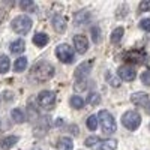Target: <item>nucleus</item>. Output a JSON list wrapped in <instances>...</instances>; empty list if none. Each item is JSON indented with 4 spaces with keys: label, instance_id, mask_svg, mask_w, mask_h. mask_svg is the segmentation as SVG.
I'll return each mask as SVG.
<instances>
[{
    "label": "nucleus",
    "instance_id": "f257e3e1",
    "mask_svg": "<svg viewBox=\"0 0 150 150\" xmlns=\"http://www.w3.org/2000/svg\"><path fill=\"white\" fill-rule=\"evenodd\" d=\"M30 75L36 81H41V83L48 81V80H51L53 75H54V66L50 65L48 62H38V63L32 68Z\"/></svg>",
    "mask_w": 150,
    "mask_h": 150
},
{
    "label": "nucleus",
    "instance_id": "f03ea898",
    "mask_svg": "<svg viewBox=\"0 0 150 150\" xmlns=\"http://www.w3.org/2000/svg\"><path fill=\"white\" fill-rule=\"evenodd\" d=\"M98 123L101 125V128L105 134H114L117 131V125L116 120L112 117L111 112H108L107 110H101L98 114Z\"/></svg>",
    "mask_w": 150,
    "mask_h": 150
},
{
    "label": "nucleus",
    "instance_id": "7ed1b4c3",
    "mask_svg": "<svg viewBox=\"0 0 150 150\" xmlns=\"http://www.w3.org/2000/svg\"><path fill=\"white\" fill-rule=\"evenodd\" d=\"M11 27L18 35H26L32 29V20L27 15H18V17H15L14 20H12Z\"/></svg>",
    "mask_w": 150,
    "mask_h": 150
},
{
    "label": "nucleus",
    "instance_id": "20e7f679",
    "mask_svg": "<svg viewBox=\"0 0 150 150\" xmlns=\"http://www.w3.org/2000/svg\"><path fill=\"white\" fill-rule=\"evenodd\" d=\"M122 125L129 131H135V129H138L140 125H141V116L137 111L129 110L122 116Z\"/></svg>",
    "mask_w": 150,
    "mask_h": 150
},
{
    "label": "nucleus",
    "instance_id": "39448f33",
    "mask_svg": "<svg viewBox=\"0 0 150 150\" xmlns=\"http://www.w3.org/2000/svg\"><path fill=\"white\" fill-rule=\"evenodd\" d=\"M38 104L44 110H53L56 105V93L51 90H44L38 95Z\"/></svg>",
    "mask_w": 150,
    "mask_h": 150
},
{
    "label": "nucleus",
    "instance_id": "423d86ee",
    "mask_svg": "<svg viewBox=\"0 0 150 150\" xmlns=\"http://www.w3.org/2000/svg\"><path fill=\"white\" fill-rule=\"evenodd\" d=\"M56 56L63 63H72L74 62V50L68 44H59L56 47Z\"/></svg>",
    "mask_w": 150,
    "mask_h": 150
},
{
    "label": "nucleus",
    "instance_id": "0eeeda50",
    "mask_svg": "<svg viewBox=\"0 0 150 150\" xmlns=\"http://www.w3.org/2000/svg\"><path fill=\"white\" fill-rule=\"evenodd\" d=\"M123 59L129 62V63H135V65H140L143 62H146L147 59V54L141 50H131V51H126L123 54Z\"/></svg>",
    "mask_w": 150,
    "mask_h": 150
},
{
    "label": "nucleus",
    "instance_id": "6e6552de",
    "mask_svg": "<svg viewBox=\"0 0 150 150\" xmlns=\"http://www.w3.org/2000/svg\"><path fill=\"white\" fill-rule=\"evenodd\" d=\"M117 75H119V78H122V80H125V81H134L135 77H137V72L134 71L132 66L125 65V66H120V68H119Z\"/></svg>",
    "mask_w": 150,
    "mask_h": 150
},
{
    "label": "nucleus",
    "instance_id": "1a4fd4ad",
    "mask_svg": "<svg viewBox=\"0 0 150 150\" xmlns=\"http://www.w3.org/2000/svg\"><path fill=\"white\" fill-rule=\"evenodd\" d=\"M74 47L77 48V51L80 54H84L87 50H89V41L84 35H77L74 36Z\"/></svg>",
    "mask_w": 150,
    "mask_h": 150
},
{
    "label": "nucleus",
    "instance_id": "9d476101",
    "mask_svg": "<svg viewBox=\"0 0 150 150\" xmlns=\"http://www.w3.org/2000/svg\"><path fill=\"white\" fill-rule=\"evenodd\" d=\"M131 101L134 105H138V107H146L149 102V95L144 92H137L134 95H131Z\"/></svg>",
    "mask_w": 150,
    "mask_h": 150
},
{
    "label": "nucleus",
    "instance_id": "9b49d317",
    "mask_svg": "<svg viewBox=\"0 0 150 150\" xmlns=\"http://www.w3.org/2000/svg\"><path fill=\"white\" fill-rule=\"evenodd\" d=\"M53 27H54V30H56V32L63 33V32L66 30V20H65V17H62V15H56V17L53 18Z\"/></svg>",
    "mask_w": 150,
    "mask_h": 150
},
{
    "label": "nucleus",
    "instance_id": "f8f14e48",
    "mask_svg": "<svg viewBox=\"0 0 150 150\" xmlns=\"http://www.w3.org/2000/svg\"><path fill=\"white\" fill-rule=\"evenodd\" d=\"M18 137L17 135H9V137H6V138H3L2 140V143H0V146H2V149L3 150H11L12 147H14L17 143H18Z\"/></svg>",
    "mask_w": 150,
    "mask_h": 150
},
{
    "label": "nucleus",
    "instance_id": "ddd939ff",
    "mask_svg": "<svg viewBox=\"0 0 150 150\" xmlns=\"http://www.w3.org/2000/svg\"><path fill=\"white\" fill-rule=\"evenodd\" d=\"M99 150H116L117 149V141L114 138H108V140H101V143L98 144Z\"/></svg>",
    "mask_w": 150,
    "mask_h": 150
},
{
    "label": "nucleus",
    "instance_id": "4468645a",
    "mask_svg": "<svg viewBox=\"0 0 150 150\" xmlns=\"http://www.w3.org/2000/svg\"><path fill=\"white\" fill-rule=\"evenodd\" d=\"M11 53L12 54H21L24 50H26V42H24L23 39H17L11 44Z\"/></svg>",
    "mask_w": 150,
    "mask_h": 150
},
{
    "label": "nucleus",
    "instance_id": "2eb2a0df",
    "mask_svg": "<svg viewBox=\"0 0 150 150\" xmlns=\"http://www.w3.org/2000/svg\"><path fill=\"white\" fill-rule=\"evenodd\" d=\"M33 44L36 47H45L48 44V36L45 33H36L33 36Z\"/></svg>",
    "mask_w": 150,
    "mask_h": 150
},
{
    "label": "nucleus",
    "instance_id": "dca6fc26",
    "mask_svg": "<svg viewBox=\"0 0 150 150\" xmlns=\"http://www.w3.org/2000/svg\"><path fill=\"white\" fill-rule=\"evenodd\" d=\"M11 116H12V120H15V123H23L24 120H26L24 111L21 108H14L11 111Z\"/></svg>",
    "mask_w": 150,
    "mask_h": 150
},
{
    "label": "nucleus",
    "instance_id": "f3484780",
    "mask_svg": "<svg viewBox=\"0 0 150 150\" xmlns=\"http://www.w3.org/2000/svg\"><path fill=\"white\" fill-rule=\"evenodd\" d=\"M123 35H125V29L123 27H116L114 30H112V33H111V42L112 44H119L122 41Z\"/></svg>",
    "mask_w": 150,
    "mask_h": 150
},
{
    "label": "nucleus",
    "instance_id": "a211bd4d",
    "mask_svg": "<svg viewBox=\"0 0 150 150\" xmlns=\"http://www.w3.org/2000/svg\"><path fill=\"white\" fill-rule=\"evenodd\" d=\"M20 8L24 11V12H36V5L32 2V0H23L20 3Z\"/></svg>",
    "mask_w": 150,
    "mask_h": 150
},
{
    "label": "nucleus",
    "instance_id": "6ab92c4d",
    "mask_svg": "<svg viewBox=\"0 0 150 150\" xmlns=\"http://www.w3.org/2000/svg\"><path fill=\"white\" fill-rule=\"evenodd\" d=\"M11 68V60L8 56H0V74H6Z\"/></svg>",
    "mask_w": 150,
    "mask_h": 150
},
{
    "label": "nucleus",
    "instance_id": "aec40b11",
    "mask_svg": "<svg viewBox=\"0 0 150 150\" xmlns=\"http://www.w3.org/2000/svg\"><path fill=\"white\" fill-rule=\"evenodd\" d=\"M26 68H27V59L26 57H18L14 63V69L17 72H23Z\"/></svg>",
    "mask_w": 150,
    "mask_h": 150
},
{
    "label": "nucleus",
    "instance_id": "412c9836",
    "mask_svg": "<svg viewBox=\"0 0 150 150\" xmlns=\"http://www.w3.org/2000/svg\"><path fill=\"white\" fill-rule=\"evenodd\" d=\"M71 105H72V108H77V110H80V108H83V105H84V99L81 98V96H72L71 98Z\"/></svg>",
    "mask_w": 150,
    "mask_h": 150
},
{
    "label": "nucleus",
    "instance_id": "4be33fe9",
    "mask_svg": "<svg viewBox=\"0 0 150 150\" xmlns=\"http://www.w3.org/2000/svg\"><path fill=\"white\" fill-rule=\"evenodd\" d=\"M86 125H87V128H89L90 131H96V128H98V116L96 114H92V116H89V119H87V122H86Z\"/></svg>",
    "mask_w": 150,
    "mask_h": 150
},
{
    "label": "nucleus",
    "instance_id": "5701e85b",
    "mask_svg": "<svg viewBox=\"0 0 150 150\" xmlns=\"http://www.w3.org/2000/svg\"><path fill=\"white\" fill-rule=\"evenodd\" d=\"M59 146H60V147H63L65 150H72V147H74L72 140L68 138V137H63V138H60V140H59Z\"/></svg>",
    "mask_w": 150,
    "mask_h": 150
},
{
    "label": "nucleus",
    "instance_id": "b1692460",
    "mask_svg": "<svg viewBox=\"0 0 150 150\" xmlns=\"http://www.w3.org/2000/svg\"><path fill=\"white\" fill-rule=\"evenodd\" d=\"M101 143V138H98V137H89V138L86 140V146L87 147H98V144Z\"/></svg>",
    "mask_w": 150,
    "mask_h": 150
},
{
    "label": "nucleus",
    "instance_id": "393cba45",
    "mask_svg": "<svg viewBox=\"0 0 150 150\" xmlns=\"http://www.w3.org/2000/svg\"><path fill=\"white\" fill-rule=\"evenodd\" d=\"M141 83L146 86H150V69H146L141 74Z\"/></svg>",
    "mask_w": 150,
    "mask_h": 150
},
{
    "label": "nucleus",
    "instance_id": "a878e982",
    "mask_svg": "<svg viewBox=\"0 0 150 150\" xmlns=\"http://www.w3.org/2000/svg\"><path fill=\"white\" fill-rule=\"evenodd\" d=\"M99 102H101V98H99V95H98V93H90V96H89V104H90V105H98Z\"/></svg>",
    "mask_w": 150,
    "mask_h": 150
},
{
    "label": "nucleus",
    "instance_id": "bb28decb",
    "mask_svg": "<svg viewBox=\"0 0 150 150\" xmlns=\"http://www.w3.org/2000/svg\"><path fill=\"white\" fill-rule=\"evenodd\" d=\"M140 27L144 30V32H150V18H144L140 21Z\"/></svg>",
    "mask_w": 150,
    "mask_h": 150
},
{
    "label": "nucleus",
    "instance_id": "cd10ccee",
    "mask_svg": "<svg viewBox=\"0 0 150 150\" xmlns=\"http://www.w3.org/2000/svg\"><path fill=\"white\" fill-rule=\"evenodd\" d=\"M140 11L141 12H150V0H144L140 3Z\"/></svg>",
    "mask_w": 150,
    "mask_h": 150
},
{
    "label": "nucleus",
    "instance_id": "c85d7f7f",
    "mask_svg": "<svg viewBox=\"0 0 150 150\" xmlns=\"http://www.w3.org/2000/svg\"><path fill=\"white\" fill-rule=\"evenodd\" d=\"M92 33H93V41H95V44L96 42H99L101 41V32H99V27H92Z\"/></svg>",
    "mask_w": 150,
    "mask_h": 150
},
{
    "label": "nucleus",
    "instance_id": "c756f323",
    "mask_svg": "<svg viewBox=\"0 0 150 150\" xmlns=\"http://www.w3.org/2000/svg\"><path fill=\"white\" fill-rule=\"evenodd\" d=\"M108 78L111 80V86H112V87H117V86L120 84V83H119V81H117L116 78H112V77H111V74H110V72L107 74V80H108Z\"/></svg>",
    "mask_w": 150,
    "mask_h": 150
},
{
    "label": "nucleus",
    "instance_id": "7c9ffc66",
    "mask_svg": "<svg viewBox=\"0 0 150 150\" xmlns=\"http://www.w3.org/2000/svg\"><path fill=\"white\" fill-rule=\"evenodd\" d=\"M5 18H6V11H5V9H0V24L3 23Z\"/></svg>",
    "mask_w": 150,
    "mask_h": 150
},
{
    "label": "nucleus",
    "instance_id": "2f4dec72",
    "mask_svg": "<svg viewBox=\"0 0 150 150\" xmlns=\"http://www.w3.org/2000/svg\"><path fill=\"white\" fill-rule=\"evenodd\" d=\"M146 112L150 116V101H149V102H147V105H146Z\"/></svg>",
    "mask_w": 150,
    "mask_h": 150
},
{
    "label": "nucleus",
    "instance_id": "473e14b6",
    "mask_svg": "<svg viewBox=\"0 0 150 150\" xmlns=\"http://www.w3.org/2000/svg\"><path fill=\"white\" fill-rule=\"evenodd\" d=\"M32 150H39V149H32Z\"/></svg>",
    "mask_w": 150,
    "mask_h": 150
}]
</instances>
